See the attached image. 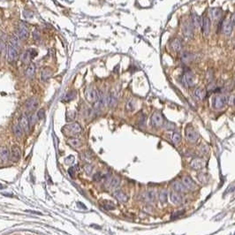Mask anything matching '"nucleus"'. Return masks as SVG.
Returning a JSON list of instances; mask_svg holds the SVG:
<instances>
[{
    "label": "nucleus",
    "mask_w": 235,
    "mask_h": 235,
    "mask_svg": "<svg viewBox=\"0 0 235 235\" xmlns=\"http://www.w3.org/2000/svg\"><path fill=\"white\" fill-rule=\"evenodd\" d=\"M62 132L68 136H74L76 134H79L81 132V127L78 123H71L68 125L65 126L62 128Z\"/></svg>",
    "instance_id": "f257e3e1"
},
{
    "label": "nucleus",
    "mask_w": 235,
    "mask_h": 235,
    "mask_svg": "<svg viewBox=\"0 0 235 235\" xmlns=\"http://www.w3.org/2000/svg\"><path fill=\"white\" fill-rule=\"evenodd\" d=\"M228 99L229 97L225 95H217L212 100V105L217 110L223 109L228 104Z\"/></svg>",
    "instance_id": "f03ea898"
},
{
    "label": "nucleus",
    "mask_w": 235,
    "mask_h": 235,
    "mask_svg": "<svg viewBox=\"0 0 235 235\" xmlns=\"http://www.w3.org/2000/svg\"><path fill=\"white\" fill-rule=\"evenodd\" d=\"M19 58V53H18V49L17 47L13 46L12 44L8 45V61L10 63L15 62Z\"/></svg>",
    "instance_id": "7ed1b4c3"
},
{
    "label": "nucleus",
    "mask_w": 235,
    "mask_h": 235,
    "mask_svg": "<svg viewBox=\"0 0 235 235\" xmlns=\"http://www.w3.org/2000/svg\"><path fill=\"white\" fill-rule=\"evenodd\" d=\"M186 136L187 139L190 142H196L198 140V133L196 130L192 127H187L186 129Z\"/></svg>",
    "instance_id": "20e7f679"
},
{
    "label": "nucleus",
    "mask_w": 235,
    "mask_h": 235,
    "mask_svg": "<svg viewBox=\"0 0 235 235\" xmlns=\"http://www.w3.org/2000/svg\"><path fill=\"white\" fill-rule=\"evenodd\" d=\"M163 124V118L158 112H155L151 117V125L154 127H160Z\"/></svg>",
    "instance_id": "39448f33"
},
{
    "label": "nucleus",
    "mask_w": 235,
    "mask_h": 235,
    "mask_svg": "<svg viewBox=\"0 0 235 235\" xmlns=\"http://www.w3.org/2000/svg\"><path fill=\"white\" fill-rule=\"evenodd\" d=\"M36 55H37L36 50H35L34 49H29L21 55V59L24 63H29L35 57H36Z\"/></svg>",
    "instance_id": "423d86ee"
},
{
    "label": "nucleus",
    "mask_w": 235,
    "mask_h": 235,
    "mask_svg": "<svg viewBox=\"0 0 235 235\" xmlns=\"http://www.w3.org/2000/svg\"><path fill=\"white\" fill-rule=\"evenodd\" d=\"M99 93L92 88H89L86 90V98L90 103H95L98 99Z\"/></svg>",
    "instance_id": "0eeeda50"
},
{
    "label": "nucleus",
    "mask_w": 235,
    "mask_h": 235,
    "mask_svg": "<svg viewBox=\"0 0 235 235\" xmlns=\"http://www.w3.org/2000/svg\"><path fill=\"white\" fill-rule=\"evenodd\" d=\"M182 81L186 87H192L195 84V78L190 71H187L184 74L182 77Z\"/></svg>",
    "instance_id": "6e6552de"
},
{
    "label": "nucleus",
    "mask_w": 235,
    "mask_h": 235,
    "mask_svg": "<svg viewBox=\"0 0 235 235\" xmlns=\"http://www.w3.org/2000/svg\"><path fill=\"white\" fill-rule=\"evenodd\" d=\"M21 156V150L20 148L17 145H14L12 147L11 149V160L12 162H18Z\"/></svg>",
    "instance_id": "1a4fd4ad"
},
{
    "label": "nucleus",
    "mask_w": 235,
    "mask_h": 235,
    "mask_svg": "<svg viewBox=\"0 0 235 235\" xmlns=\"http://www.w3.org/2000/svg\"><path fill=\"white\" fill-rule=\"evenodd\" d=\"M193 24L190 22V21H186L184 24H183V27H182V30H183V34L186 37H191L193 36Z\"/></svg>",
    "instance_id": "9d476101"
},
{
    "label": "nucleus",
    "mask_w": 235,
    "mask_h": 235,
    "mask_svg": "<svg viewBox=\"0 0 235 235\" xmlns=\"http://www.w3.org/2000/svg\"><path fill=\"white\" fill-rule=\"evenodd\" d=\"M182 181H183V184L186 187V188H187L189 190H195L197 188L195 182L188 176H185L182 179Z\"/></svg>",
    "instance_id": "9b49d317"
},
{
    "label": "nucleus",
    "mask_w": 235,
    "mask_h": 235,
    "mask_svg": "<svg viewBox=\"0 0 235 235\" xmlns=\"http://www.w3.org/2000/svg\"><path fill=\"white\" fill-rule=\"evenodd\" d=\"M19 124L20 126L22 127L23 131L25 132H29V127H30V124H29V118H27L26 115H22L20 118V120H19Z\"/></svg>",
    "instance_id": "f8f14e48"
},
{
    "label": "nucleus",
    "mask_w": 235,
    "mask_h": 235,
    "mask_svg": "<svg viewBox=\"0 0 235 235\" xmlns=\"http://www.w3.org/2000/svg\"><path fill=\"white\" fill-rule=\"evenodd\" d=\"M202 32L205 35H208L210 31V20L208 17H203L202 20Z\"/></svg>",
    "instance_id": "ddd939ff"
},
{
    "label": "nucleus",
    "mask_w": 235,
    "mask_h": 235,
    "mask_svg": "<svg viewBox=\"0 0 235 235\" xmlns=\"http://www.w3.org/2000/svg\"><path fill=\"white\" fill-rule=\"evenodd\" d=\"M29 29L27 27L25 24H20L18 30V37L20 39H27L29 37Z\"/></svg>",
    "instance_id": "4468645a"
},
{
    "label": "nucleus",
    "mask_w": 235,
    "mask_h": 235,
    "mask_svg": "<svg viewBox=\"0 0 235 235\" xmlns=\"http://www.w3.org/2000/svg\"><path fill=\"white\" fill-rule=\"evenodd\" d=\"M142 198L147 202H154L157 199V195L154 191H148L142 195Z\"/></svg>",
    "instance_id": "2eb2a0df"
},
{
    "label": "nucleus",
    "mask_w": 235,
    "mask_h": 235,
    "mask_svg": "<svg viewBox=\"0 0 235 235\" xmlns=\"http://www.w3.org/2000/svg\"><path fill=\"white\" fill-rule=\"evenodd\" d=\"M191 166L195 170H202L205 166V162L202 158H195L191 162Z\"/></svg>",
    "instance_id": "dca6fc26"
},
{
    "label": "nucleus",
    "mask_w": 235,
    "mask_h": 235,
    "mask_svg": "<svg viewBox=\"0 0 235 235\" xmlns=\"http://www.w3.org/2000/svg\"><path fill=\"white\" fill-rule=\"evenodd\" d=\"M25 74L29 79H32L35 74V65L34 63H30L29 65L25 70Z\"/></svg>",
    "instance_id": "f3484780"
},
{
    "label": "nucleus",
    "mask_w": 235,
    "mask_h": 235,
    "mask_svg": "<svg viewBox=\"0 0 235 235\" xmlns=\"http://www.w3.org/2000/svg\"><path fill=\"white\" fill-rule=\"evenodd\" d=\"M113 195H114L115 198L117 200H119V202H126L128 200L127 195L123 191H121V190H116V191H114Z\"/></svg>",
    "instance_id": "a211bd4d"
},
{
    "label": "nucleus",
    "mask_w": 235,
    "mask_h": 235,
    "mask_svg": "<svg viewBox=\"0 0 235 235\" xmlns=\"http://www.w3.org/2000/svg\"><path fill=\"white\" fill-rule=\"evenodd\" d=\"M39 105V102L36 98H30L29 100H27L26 104V107L29 110H35Z\"/></svg>",
    "instance_id": "6ab92c4d"
},
{
    "label": "nucleus",
    "mask_w": 235,
    "mask_h": 235,
    "mask_svg": "<svg viewBox=\"0 0 235 235\" xmlns=\"http://www.w3.org/2000/svg\"><path fill=\"white\" fill-rule=\"evenodd\" d=\"M170 198H171V201L172 203L176 204V205H179L182 203V197L181 195H179L178 193L177 192H172L171 193L170 195Z\"/></svg>",
    "instance_id": "aec40b11"
},
{
    "label": "nucleus",
    "mask_w": 235,
    "mask_h": 235,
    "mask_svg": "<svg viewBox=\"0 0 235 235\" xmlns=\"http://www.w3.org/2000/svg\"><path fill=\"white\" fill-rule=\"evenodd\" d=\"M191 18H192V24L193 25V27H199L202 25V19L200 18V16L197 14L196 12H192L191 13Z\"/></svg>",
    "instance_id": "412c9836"
},
{
    "label": "nucleus",
    "mask_w": 235,
    "mask_h": 235,
    "mask_svg": "<svg viewBox=\"0 0 235 235\" xmlns=\"http://www.w3.org/2000/svg\"><path fill=\"white\" fill-rule=\"evenodd\" d=\"M172 187L177 193H184L187 189L186 187L184 186V184H182L181 182H178V181H174L172 183Z\"/></svg>",
    "instance_id": "4be33fe9"
},
{
    "label": "nucleus",
    "mask_w": 235,
    "mask_h": 235,
    "mask_svg": "<svg viewBox=\"0 0 235 235\" xmlns=\"http://www.w3.org/2000/svg\"><path fill=\"white\" fill-rule=\"evenodd\" d=\"M67 143L70 145L71 147L74 148H80L81 146V141L78 138H70V139H68L67 141Z\"/></svg>",
    "instance_id": "5701e85b"
},
{
    "label": "nucleus",
    "mask_w": 235,
    "mask_h": 235,
    "mask_svg": "<svg viewBox=\"0 0 235 235\" xmlns=\"http://www.w3.org/2000/svg\"><path fill=\"white\" fill-rule=\"evenodd\" d=\"M9 156H10V153H9V150L7 149V148H5V147L0 148V159L4 162L7 161L9 158Z\"/></svg>",
    "instance_id": "b1692460"
},
{
    "label": "nucleus",
    "mask_w": 235,
    "mask_h": 235,
    "mask_svg": "<svg viewBox=\"0 0 235 235\" xmlns=\"http://www.w3.org/2000/svg\"><path fill=\"white\" fill-rule=\"evenodd\" d=\"M107 103H108V105H110V107H114L118 103L117 96L114 94H110L109 96H107Z\"/></svg>",
    "instance_id": "393cba45"
},
{
    "label": "nucleus",
    "mask_w": 235,
    "mask_h": 235,
    "mask_svg": "<svg viewBox=\"0 0 235 235\" xmlns=\"http://www.w3.org/2000/svg\"><path fill=\"white\" fill-rule=\"evenodd\" d=\"M172 48L176 50V51H179L182 49V43L179 39H174L172 42Z\"/></svg>",
    "instance_id": "a878e982"
},
{
    "label": "nucleus",
    "mask_w": 235,
    "mask_h": 235,
    "mask_svg": "<svg viewBox=\"0 0 235 235\" xmlns=\"http://www.w3.org/2000/svg\"><path fill=\"white\" fill-rule=\"evenodd\" d=\"M221 14H222V11L220 8H212L210 10V15L214 20L219 19L221 17Z\"/></svg>",
    "instance_id": "bb28decb"
},
{
    "label": "nucleus",
    "mask_w": 235,
    "mask_h": 235,
    "mask_svg": "<svg viewBox=\"0 0 235 235\" xmlns=\"http://www.w3.org/2000/svg\"><path fill=\"white\" fill-rule=\"evenodd\" d=\"M12 129H13V134H14V135H15L17 138H21V137H22V135H23V129H22V127L20 126V124H18V125H15V126H13Z\"/></svg>",
    "instance_id": "cd10ccee"
},
{
    "label": "nucleus",
    "mask_w": 235,
    "mask_h": 235,
    "mask_svg": "<svg viewBox=\"0 0 235 235\" xmlns=\"http://www.w3.org/2000/svg\"><path fill=\"white\" fill-rule=\"evenodd\" d=\"M52 75V71L49 68H44L43 72H42V74H41V78H42L43 80H47L49 78H50V76Z\"/></svg>",
    "instance_id": "c85d7f7f"
},
{
    "label": "nucleus",
    "mask_w": 235,
    "mask_h": 235,
    "mask_svg": "<svg viewBox=\"0 0 235 235\" xmlns=\"http://www.w3.org/2000/svg\"><path fill=\"white\" fill-rule=\"evenodd\" d=\"M205 95H206V92L202 89H196L195 90V96L197 99L203 100L204 97H205Z\"/></svg>",
    "instance_id": "c756f323"
},
{
    "label": "nucleus",
    "mask_w": 235,
    "mask_h": 235,
    "mask_svg": "<svg viewBox=\"0 0 235 235\" xmlns=\"http://www.w3.org/2000/svg\"><path fill=\"white\" fill-rule=\"evenodd\" d=\"M120 184V178L119 177H113L112 178V179H110V188H116L119 186Z\"/></svg>",
    "instance_id": "7c9ffc66"
},
{
    "label": "nucleus",
    "mask_w": 235,
    "mask_h": 235,
    "mask_svg": "<svg viewBox=\"0 0 235 235\" xmlns=\"http://www.w3.org/2000/svg\"><path fill=\"white\" fill-rule=\"evenodd\" d=\"M232 25L230 23V21L226 22L225 25H224V27H223V32L225 33V35H230L232 34Z\"/></svg>",
    "instance_id": "2f4dec72"
},
{
    "label": "nucleus",
    "mask_w": 235,
    "mask_h": 235,
    "mask_svg": "<svg viewBox=\"0 0 235 235\" xmlns=\"http://www.w3.org/2000/svg\"><path fill=\"white\" fill-rule=\"evenodd\" d=\"M127 110L128 112H134L136 108V103L134 99H130L127 103V106H126Z\"/></svg>",
    "instance_id": "473e14b6"
},
{
    "label": "nucleus",
    "mask_w": 235,
    "mask_h": 235,
    "mask_svg": "<svg viewBox=\"0 0 235 235\" xmlns=\"http://www.w3.org/2000/svg\"><path fill=\"white\" fill-rule=\"evenodd\" d=\"M102 205H103L104 208H105L108 210H112L115 209V205L113 204V202H110V201H104Z\"/></svg>",
    "instance_id": "72a5a7b5"
},
{
    "label": "nucleus",
    "mask_w": 235,
    "mask_h": 235,
    "mask_svg": "<svg viewBox=\"0 0 235 235\" xmlns=\"http://www.w3.org/2000/svg\"><path fill=\"white\" fill-rule=\"evenodd\" d=\"M159 200L162 203L167 202V193L166 191H161L159 193Z\"/></svg>",
    "instance_id": "f704fd0d"
},
{
    "label": "nucleus",
    "mask_w": 235,
    "mask_h": 235,
    "mask_svg": "<svg viewBox=\"0 0 235 235\" xmlns=\"http://www.w3.org/2000/svg\"><path fill=\"white\" fill-rule=\"evenodd\" d=\"M181 141V136L179 134V133H174L172 134V142L174 144H178Z\"/></svg>",
    "instance_id": "c9c22d12"
},
{
    "label": "nucleus",
    "mask_w": 235,
    "mask_h": 235,
    "mask_svg": "<svg viewBox=\"0 0 235 235\" xmlns=\"http://www.w3.org/2000/svg\"><path fill=\"white\" fill-rule=\"evenodd\" d=\"M198 179L199 181L202 184H206L207 183V175L203 172H201L199 175H198Z\"/></svg>",
    "instance_id": "e433bc0d"
},
{
    "label": "nucleus",
    "mask_w": 235,
    "mask_h": 235,
    "mask_svg": "<svg viewBox=\"0 0 235 235\" xmlns=\"http://www.w3.org/2000/svg\"><path fill=\"white\" fill-rule=\"evenodd\" d=\"M11 44H12L13 46H15V47H19V37L17 36H13L12 37L11 39Z\"/></svg>",
    "instance_id": "4c0bfd02"
},
{
    "label": "nucleus",
    "mask_w": 235,
    "mask_h": 235,
    "mask_svg": "<svg viewBox=\"0 0 235 235\" xmlns=\"http://www.w3.org/2000/svg\"><path fill=\"white\" fill-rule=\"evenodd\" d=\"M74 162V156H68V157H65V164H68V165L72 164Z\"/></svg>",
    "instance_id": "58836bf2"
},
{
    "label": "nucleus",
    "mask_w": 235,
    "mask_h": 235,
    "mask_svg": "<svg viewBox=\"0 0 235 235\" xmlns=\"http://www.w3.org/2000/svg\"><path fill=\"white\" fill-rule=\"evenodd\" d=\"M36 116H37V118L39 119H43L44 118V116H45V110H44V109L39 110V112H38V113H37Z\"/></svg>",
    "instance_id": "ea45409f"
},
{
    "label": "nucleus",
    "mask_w": 235,
    "mask_h": 235,
    "mask_svg": "<svg viewBox=\"0 0 235 235\" xmlns=\"http://www.w3.org/2000/svg\"><path fill=\"white\" fill-rule=\"evenodd\" d=\"M75 118V112H67V115H66V119L69 121H72Z\"/></svg>",
    "instance_id": "a19ab883"
},
{
    "label": "nucleus",
    "mask_w": 235,
    "mask_h": 235,
    "mask_svg": "<svg viewBox=\"0 0 235 235\" xmlns=\"http://www.w3.org/2000/svg\"><path fill=\"white\" fill-rule=\"evenodd\" d=\"M36 119H37V116H36V115H32V116L29 119L30 126H34V125H35V122H36Z\"/></svg>",
    "instance_id": "79ce46f5"
},
{
    "label": "nucleus",
    "mask_w": 235,
    "mask_h": 235,
    "mask_svg": "<svg viewBox=\"0 0 235 235\" xmlns=\"http://www.w3.org/2000/svg\"><path fill=\"white\" fill-rule=\"evenodd\" d=\"M74 97H75V93H74V92H73V93H68V94L66 95V96H65V99H66L67 101H69V100L74 99Z\"/></svg>",
    "instance_id": "37998d69"
},
{
    "label": "nucleus",
    "mask_w": 235,
    "mask_h": 235,
    "mask_svg": "<svg viewBox=\"0 0 235 235\" xmlns=\"http://www.w3.org/2000/svg\"><path fill=\"white\" fill-rule=\"evenodd\" d=\"M228 104L231 105H235V95H231L228 99Z\"/></svg>",
    "instance_id": "c03bdc74"
},
{
    "label": "nucleus",
    "mask_w": 235,
    "mask_h": 235,
    "mask_svg": "<svg viewBox=\"0 0 235 235\" xmlns=\"http://www.w3.org/2000/svg\"><path fill=\"white\" fill-rule=\"evenodd\" d=\"M75 169L74 168V167H71L70 169L68 170V173H69V175H70L72 178H74V173H75Z\"/></svg>",
    "instance_id": "a18cd8bd"
},
{
    "label": "nucleus",
    "mask_w": 235,
    "mask_h": 235,
    "mask_svg": "<svg viewBox=\"0 0 235 235\" xmlns=\"http://www.w3.org/2000/svg\"><path fill=\"white\" fill-rule=\"evenodd\" d=\"M229 21H230V23L232 25V27H234V26H235V13H233V14L232 15L231 20H230Z\"/></svg>",
    "instance_id": "49530a36"
},
{
    "label": "nucleus",
    "mask_w": 235,
    "mask_h": 235,
    "mask_svg": "<svg viewBox=\"0 0 235 235\" xmlns=\"http://www.w3.org/2000/svg\"><path fill=\"white\" fill-rule=\"evenodd\" d=\"M34 38H35V40H38V39L40 38V35H39V32H38L37 30L34 31Z\"/></svg>",
    "instance_id": "de8ad7c7"
},
{
    "label": "nucleus",
    "mask_w": 235,
    "mask_h": 235,
    "mask_svg": "<svg viewBox=\"0 0 235 235\" xmlns=\"http://www.w3.org/2000/svg\"><path fill=\"white\" fill-rule=\"evenodd\" d=\"M5 49V44L1 41V42H0V51H4Z\"/></svg>",
    "instance_id": "09e8293b"
},
{
    "label": "nucleus",
    "mask_w": 235,
    "mask_h": 235,
    "mask_svg": "<svg viewBox=\"0 0 235 235\" xmlns=\"http://www.w3.org/2000/svg\"><path fill=\"white\" fill-rule=\"evenodd\" d=\"M232 191H235V187H233V185H232L229 188H227V190L225 191V193H230Z\"/></svg>",
    "instance_id": "8fccbe9b"
},
{
    "label": "nucleus",
    "mask_w": 235,
    "mask_h": 235,
    "mask_svg": "<svg viewBox=\"0 0 235 235\" xmlns=\"http://www.w3.org/2000/svg\"><path fill=\"white\" fill-rule=\"evenodd\" d=\"M27 212H30V213H35V214H37V215H41L42 213L41 212H36V211H32V210H26Z\"/></svg>",
    "instance_id": "3c124183"
},
{
    "label": "nucleus",
    "mask_w": 235,
    "mask_h": 235,
    "mask_svg": "<svg viewBox=\"0 0 235 235\" xmlns=\"http://www.w3.org/2000/svg\"><path fill=\"white\" fill-rule=\"evenodd\" d=\"M86 169H87V172H89V170L88 169V165H87V168H86ZM89 169H92V168H91V166H90V165H89Z\"/></svg>",
    "instance_id": "603ef678"
}]
</instances>
